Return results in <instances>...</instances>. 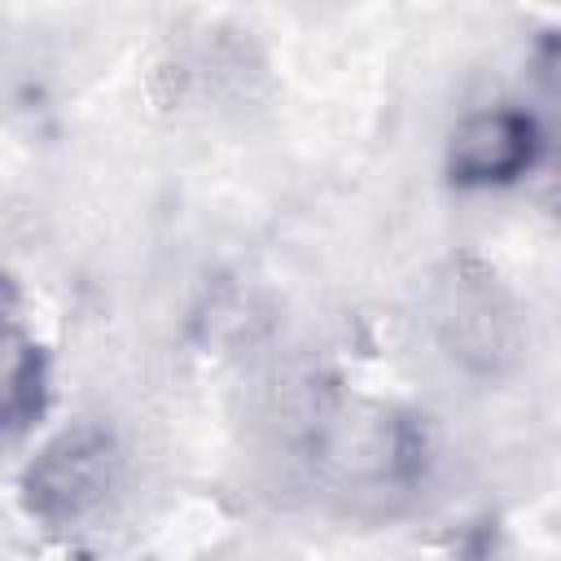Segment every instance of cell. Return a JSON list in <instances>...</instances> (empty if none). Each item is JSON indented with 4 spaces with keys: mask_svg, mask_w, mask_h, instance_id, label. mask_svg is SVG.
Here are the masks:
<instances>
[{
    "mask_svg": "<svg viewBox=\"0 0 561 561\" xmlns=\"http://www.w3.org/2000/svg\"><path fill=\"white\" fill-rule=\"evenodd\" d=\"M44 408V355L39 346L13 329L0 324V434L26 430Z\"/></svg>",
    "mask_w": 561,
    "mask_h": 561,
    "instance_id": "obj_4",
    "label": "cell"
},
{
    "mask_svg": "<svg viewBox=\"0 0 561 561\" xmlns=\"http://www.w3.org/2000/svg\"><path fill=\"white\" fill-rule=\"evenodd\" d=\"M539 153V127L522 110H478L469 114L447 145V171L456 184L486 188V184H508L522 171H530Z\"/></svg>",
    "mask_w": 561,
    "mask_h": 561,
    "instance_id": "obj_2",
    "label": "cell"
},
{
    "mask_svg": "<svg viewBox=\"0 0 561 561\" xmlns=\"http://www.w3.org/2000/svg\"><path fill=\"white\" fill-rule=\"evenodd\" d=\"M438 320H443L451 355H460L478 368H495L500 359L513 355V320H508V307H504L500 289L486 276L451 280Z\"/></svg>",
    "mask_w": 561,
    "mask_h": 561,
    "instance_id": "obj_3",
    "label": "cell"
},
{
    "mask_svg": "<svg viewBox=\"0 0 561 561\" xmlns=\"http://www.w3.org/2000/svg\"><path fill=\"white\" fill-rule=\"evenodd\" d=\"M118 486V447L101 425H70L48 438L22 473L26 508L48 526H79L105 508Z\"/></svg>",
    "mask_w": 561,
    "mask_h": 561,
    "instance_id": "obj_1",
    "label": "cell"
}]
</instances>
